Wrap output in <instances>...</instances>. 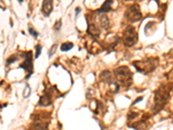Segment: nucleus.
I'll return each instance as SVG.
<instances>
[{"mask_svg":"<svg viewBox=\"0 0 173 130\" xmlns=\"http://www.w3.org/2000/svg\"><path fill=\"white\" fill-rule=\"evenodd\" d=\"M100 29L94 24H88V33L91 36H93V37H95V38H98L99 37V36H100Z\"/></svg>","mask_w":173,"mask_h":130,"instance_id":"nucleus-9","label":"nucleus"},{"mask_svg":"<svg viewBox=\"0 0 173 130\" xmlns=\"http://www.w3.org/2000/svg\"><path fill=\"white\" fill-rule=\"evenodd\" d=\"M31 89L30 86L27 84V85H26V88L24 89V91H23V97L24 98L29 97V96H30V95H31Z\"/></svg>","mask_w":173,"mask_h":130,"instance_id":"nucleus-13","label":"nucleus"},{"mask_svg":"<svg viewBox=\"0 0 173 130\" xmlns=\"http://www.w3.org/2000/svg\"><path fill=\"white\" fill-rule=\"evenodd\" d=\"M18 1H19V3H20V4H22V3L23 2V0H18Z\"/></svg>","mask_w":173,"mask_h":130,"instance_id":"nucleus-22","label":"nucleus"},{"mask_svg":"<svg viewBox=\"0 0 173 130\" xmlns=\"http://www.w3.org/2000/svg\"><path fill=\"white\" fill-rule=\"evenodd\" d=\"M32 54H33V53H32L31 50H30V51L24 53V58H25V60H24V62H23L22 64L19 65V68L23 69L27 72L28 76H26V79H29V78L32 76V74H33V60H32Z\"/></svg>","mask_w":173,"mask_h":130,"instance_id":"nucleus-6","label":"nucleus"},{"mask_svg":"<svg viewBox=\"0 0 173 130\" xmlns=\"http://www.w3.org/2000/svg\"><path fill=\"white\" fill-rule=\"evenodd\" d=\"M80 12V7H77V8L75 9V16H78Z\"/></svg>","mask_w":173,"mask_h":130,"instance_id":"nucleus-21","label":"nucleus"},{"mask_svg":"<svg viewBox=\"0 0 173 130\" xmlns=\"http://www.w3.org/2000/svg\"><path fill=\"white\" fill-rule=\"evenodd\" d=\"M132 65L136 69V70L144 75H148L153 72L157 69L158 65V58L157 57H151L145 60L134 61Z\"/></svg>","mask_w":173,"mask_h":130,"instance_id":"nucleus-2","label":"nucleus"},{"mask_svg":"<svg viewBox=\"0 0 173 130\" xmlns=\"http://www.w3.org/2000/svg\"><path fill=\"white\" fill-rule=\"evenodd\" d=\"M126 1H132V0H126Z\"/></svg>","mask_w":173,"mask_h":130,"instance_id":"nucleus-23","label":"nucleus"},{"mask_svg":"<svg viewBox=\"0 0 173 130\" xmlns=\"http://www.w3.org/2000/svg\"><path fill=\"white\" fill-rule=\"evenodd\" d=\"M16 60H17V57H16V56H11V57H9L8 59H7V64H12L13 63H15Z\"/></svg>","mask_w":173,"mask_h":130,"instance_id":"nucleus-16","label":"nucleus"},{"mask_svg":"<svg viewBox=\"0 0 173 130\" xmlns=\"http://www.w3.org/2000/svg\"><path fill=\"white\" fill-rule=\"evenodd\" d=\"M138 33L135 28L128 26L123 32V42L126 47H132L138 42Z\"/></svg>","mask_w":173,"mask_h":130,"instance_id":"nucleus-4","label":"nucleus"},{"mask_svg":"<svg viewBox=\"0 0 173 130\" xmlns=\"http://www.w3.org/2000/svg\"><path fill=\"white\" fill-rule=\"evenodd\" d=\"M100 26L103 28V29H108V25H109V21H108V16L103 15V16H100Z\"/></svg>","mask_w":173,"mask_h":130,"instance_id":"nucleus-11","label":"nucleus"},{"mask_svg":"<svg viewBox=\"0 0 173 130\" xmlns=\"http://www.w3.org/2000/svg\"><path fill=\"white\" fill-rule=\"evenodd\" d=\"M74 48V44L73 43H64L62 44L61 46V50L63 51V52H66V51H69L70 49H72Z\"/></svg>","mask_w":173,"mask_h":130,"instance_id":"nucleus-12","label":"nucleus"},{"mask_svg":"<svg viewBox=\"0 0 173 130\" xmlns=\"http://www.w3.org/2000/svg\"><path fill=\"white\" fill-rule=\"evenodd\" d=\"M53 11V0H43L42 12L45 16H48Z\"/></svg>","mask_w":173,"mask_h":130,"instance_id":"nucleus-8","label":"nucleus"},{"mask_svg":"<svg viewBox=\"0 0 173 130\" xmlns=\"http://www.w3.org/2000/svg\"><path fill=\"white\" fill-rule=\"evenodd\" d=\"M112 2H113L112 0H107V1L102 4V6H101L99 10H97L96 11H97L98 13H105V12L110 11L111 10H112Z\"/></svg>","mask_w":173,"mask_h":130,"instance_id":"nucleus-10","label":"nucleus"},{"mask_svg":"<svg viewBox=\"0 0 173 130\" xmlns=\"http://www.w3.org/2000/svg\"><path fill=\"white\" fill-rule=\"evenodd\" d=\"M171 90H172V88H169L168 86L163 85L155 92L153 110L156 113L159 112L164 108V106L167 103V101L170 98Z\"/></svg>","mask_w":173,"mask_h":130,"instance_id":"nucleus-1","label":"nucleus"},{"mask_svg":"<svg viewBox=\"0 0 173 130\" xmlns=\"http://www.w3.org/2000/svg\"><path fill=\"white\" fill-rule=\"evenodd\" d=\"M132 73L126 66L119 67L114 70V76L121 85L129 87L132 83Z\"/></svg>","mask_w":173,"mask_h":130,"instance_id":"nucleus-3","label":"nucleus"},{"mask_svg":"<svg viewBox=\"0 0 173 130\" xmlns=\"http://www.w3.org/2000/svg\"><path fill=\"white\" fill-rule=\"evenodd\" d=\"M126 19L131 23H135L142 19V14L140 10V6L138 4L132 5L126 12Z\"/></svg>","mask_w":173,"mask_h":130,"instance_id":"nucleus-5","label":"nucleus"},{"mask_svg":"<svg viewBox=\"0 0 173 130\" xmlns=\"http://www.w3.org/2000/svg\"><path fill=\"white\" fill-rule=\"evenodd\" d=\"M29 32H30V34L31 35V36H33L35 38H36L38 36H39V33L37 32V31H36L34 29H32V28H29Z\"/></svg>","mask_w":173,"mask_h":130,"instance_id":"nucleus-18","label":"nucleus"},{"mask_svg":"<svg viewBox=\"0 0 173 130\" xmlns=\"http://www.w3.org/2000/svg\"><path fill=\"white\" fill-rule=\"evenodd\" d=\"M143 99H144V97H143V96H140V97L137 98V99H136V100H135V101H133V102L132 103V106H133V105H135V104L139 103V102H140V101H142Z\"/></svg>","mask_w":173,"mask_h":130,"instance_id":"nucleus-20","label":"nucleus"},{"mask_svg":"<svg viewBox=\"0 0 173 130\" xmlns=\"http://www.w3.org/2000/svg\"><path fill=\"white\" fill-rule=\"evenodd\" d=\"M36 56H35V58H36V59H37V58L41 56V52H42L43 47H42L40 44H37V45L36 46Z\"/></svg>","mask_w":173,"mask_h":130,"instance_id":"nucleus-14","label":"nucleus"},{"mask_svg":"<svg viewBox=\"0 0 173 130\" xmlns=\"http://www.w3.org/2000/svg\"><path fill=\"white\" fill-rule=\"evenodd\" d=\"M61 27H62V20H59V21H57V22L55 24L54 29H55L56 31H59L60 29H61Z\"/></svg>","mask_w":173,"mask_h":130,"instance_id":"nucleus-17","label":"nucleus"},{"mask_svg":"<svg viewBox=\"0 0 173 130\" xmlns=\"http://www.w3.org/2000/svg\"><path fill=\"white\" fill-rule=\"evenodd\" d=\"M53 94V91H52V89H47L44 93L43 96H42L40 97V100H39V106H43V107H47V106H49L52 104V95Z\"/></svg>","mask_w":173,"mask_h":130,"instance_id":"nucleus-7","label":"nucleus"},{"mask_svg":"<svg viewBox=\"0 0 173 130\" xmlns=\"http://www.w3.org/2000/svg\"><path fill=\"white\" fill-rule=\"evenodd\" d=\"M56 49H57V44H55V45H53L51 47V49H49V51H48V57L49 58H51V56L56 53Z\"/></svg>","mask_w":173,"mask_h":130,"instance_id":"nucleus-15","label":"nucleus"},{"mask_svg":"<svg viewBox=\"0 0 173 130\" xmlns=\"http://www.w3.org/2000/svg\"><path fill=\"white\" fill-rule=\"evenodd\" d=\"M139 114L138 113H131L130 114H128V120H133L136 117H138Z\"/></svg>","mask_w":173,"mask_h":130,"instance_id":"nucleus-19","label":"nucleus"}]
</instances>
